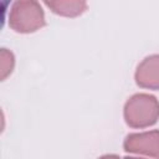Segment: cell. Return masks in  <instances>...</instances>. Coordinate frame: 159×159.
I'll use <instances>...</instances> for the list:
<instances>
[{
  "mask_svg": "<svg viewBox=\"0 0 159 159\" xmlns=\"http://www.w3.org/2000/svg\"><path fill=\"white\" fill-rule=\"evenodd\" d=\"M123 116L132 128H147L159 119V101L148 93H137L124 104Z\"/></svg>",
  "mask_w": 159,
  "mask_h": 159,
  "instance_id": "cell-1",
  "label": "cell"
},
{
  "mask_svg": "<svg viewBox=\"0 0 159 159\" xmlns=\"http://www.w3.org/2000/svg\"><path fill=\"white\" fill-rule=\"evenodd\" d=\"M9 26L21 34L34 32L45 26V14L41 5L34 0L15 1L9 12Z\"/></svg>",
  "mask_w": 159,
  "mask_h": 159,
  "instance_id": "cell-2",
  "label": "cell"
},
{
  "mask_svg": "<svg viewBox=\"0 0 159 159\" xmlns=\"http://www.w3.org/2000/svg\"><path fill=\"white\" fill-rule=\"evenodd\" d=\"M123 148L128 153L143 154L159 159V130L130 133L125 137Z\"/></svg>",
  "mask_w": 159,
  "mask_h": 159,
  "instance_id": "cell-3",
  "label": "cell"
},
{
  "mask_svg": "<svg viewBox=\"0 0 159 159\" xmlns=\"http://www.w3.org/2000/svg\"><path fill=\"white\" fill-rule=\"evenodd\" d=\"M135 83L142 88L159 89V55L145 57L135 70Z\"/></svg>",
  "mask_w": 159,
  "mask_h": 159,
  "instance_id": "cell-4",
  "label": "cell"
},
{
  "mask_svg": "<svg viewBox=\"0 0 159 159\" xmlns=\"http://www.w3.org/2000/svg\"><path fill=\"white\" fill-rule=\"evenodd\" d=\"M45 5L55 14L68 17L78 16L87 9V2L83 0H46Z\"/></svg>",
  "mask_w": 159,
  "mask_h": 159,
  "instance_id": "cell-5",
  "label": "cell"
},
{
  "mask_svg": "<svg viewBox=\"0 0 159 159\" xmlns=\"http://www.w3.org/2000/svg\"><path fill=\"white\" fill-rule=\"evenodd\" d=\"M14 67V56L6 48L1 50V78L4 80L9 73H11Z\"/></svg>",
  "mask_w": 159,
  "mask_h": 159,
  "instance_id": "cell-6",
  "label": "cell"
},
{
  "mask_svg": "<svg viewBox=\"0 0 159 159\" xmlns=\"http://www.w3.org/2000/svg\"><path fill=\"white\" fill-rule=\"evenodd\" d=\"M98 159H119V157L116 155V154H106V155L99 157Z\"/></svg>",
  "mask_w": 159,
  "mask_h": 159,
  "instance_id": "cell-7",
  "label": "cell"
},
{
  "mask_svg": "<svg viewBox=\"0 0 159 159\" xmlns=\"http://www.w3.org/2000/svg\"><path fill=\"white\" fill-rule=\"evenodd\" d=\"M123 159H143V158H135V157H125Z\"/></svg>",
  "mask_w": 159,
  "mask_h": 159,
  "instance_id": "cell-8",
  "label": "cell"
}]
</instances>
